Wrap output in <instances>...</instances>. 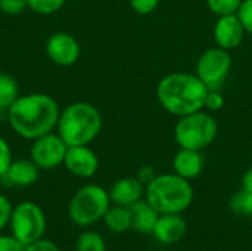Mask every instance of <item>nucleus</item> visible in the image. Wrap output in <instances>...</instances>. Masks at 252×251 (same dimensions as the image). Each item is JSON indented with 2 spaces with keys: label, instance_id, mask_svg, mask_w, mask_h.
Instances as JSON below:
<instances>
[{
  "label": "nucleus",
  "instance_id": "1",
  "mask_svg": "<svg viewBox=\"0 0 252 251\" xmlns=\"http://www.w3.org/2000/svg\"><path fill=\"white\" fill-rule=\"evenodd\" d=\"M61 108L56 99L46 93L21 95L7 109L10 129L22 139L34 141L56 130Z\"/></svg>",
  "mask_w": 252,
  "mask_h": 251
},
{
  "label": "nucleus",
  "instance_id": "2",
  "mask_svg": "<svg viewBox=\"0 0 252 251\" xmlns=\"http://www.w3.org/2000/svg\"><path fill=\"white\" fill-rule=\"evenodd\" d=\"M208 87L192 72H170L157 84L159 105L176 117L204 109Z\"/></svg>",
  "mask_w": 252,
  "mask_h": 251
},
{
  "label": "nucleus",
  "instance_id": "3",
  "mask_svg": "<svg viewBox=\"0 0 252 251\" xmlns=\"http://www.w3.org/2000/svg\"><path fill=\"white\" fill-rule=\"evenodd\" d=\"M103 118L89 102H72L61 109L56 133L68 146L90 145L100 133Z\"/></svg>",
  "mask_w": 252,
  "mask_h": 251
},
{
  "label": "nucleus",
  "instance_id": "4",
  "mask_svg": "<svg viewBox=\"0 0 252 251\" xmlns=\"http://www.w3.org/2000/svg\"><path fill=\"white\" fill-rule=\"evenodd\" d=\"M145 195L159 215H182L193 203L190 180L176 173L158 175L145 186Z\"/></svg>",
  "mask_w": 252,
  "mask_h": 251
},
{
  "label": "nucleus",
  "instance_id": "5",
  "mask_svg": "<svg viewBox=\"0 0 252 251\" xmlns=\"http://www.w3.org/2000/svg\"><path fill=\"white\" fill-rule=\"evenodd\" d=\"M111 207L109 192L96 183H89L75 191L68 204L71 222L80 228H87L103 219Z\"/></svg>",
  "mask_w": 252,
  "mask_h": 251
},
{
  "label": "nucleus",
  "instance_id": "6",
  "mask_svg": "<svg viewBox=\"0 0 252 251\" xmlns=\"http://www.w3.org/2000/svg\"><path fill=\"white\" fill-rule=\"evenodd\" d=\"M219 133L217 120L208 111H196L183 117L174 127V139L179 148L202 151L210 146Z\"/></svg>",
  "mask_w": 252,
  "mask_h": 251
},
{
  "label": "nucleus",
  "instance_id": "7",
  "mask_svg": "<svg viewBox=\"0 0 252 251\" xmlns=\"http://www.w3.org/2000/svg\"><path fill=\"white\" fill-rule=\"evenodd\" d=\"M9 228L12 235L24 246L43 238L47 220L43 209L34 201H22L13 206Z\"/></svg>",
  "mask_w": 252,
  "mask_h": 251
},
{
  "label": "nucleus",
  "instance_id": "8",
  "mask_svg": "<svg viewBox=\"0 0 252 251\" xmlns=\"http://www.w3.org/2000/svg\"><path fill=\"white\" fill-rule=\"evenodd\" d=\"M232 70V56L221 47L207 49L196 62V75L208 89H220Z\"/></svg>",
  "mask_w": 252,
  "mask_h": 251
},
{
  "label": "nucleus",
  "instance_id": "9",
  "mask_svg": "<svg viewBox=\"0 0 252 251\" xmlns=\"http://www.w3.org/2000/svg\"><path fill=\"white\" fill-rule=\"evenodd\" d=\"M66 149L68 145L55 130L32 141L30 148V158L40 170H53L63 164Z\"/></svg>",
  "mask_w": 252,
  "mask_h": 251
},
{
  "label": "nucleus",
  "instance_id": "10",
  "mask_svg": "<svg viewBox=\"0 0 252 251\" xmlns=\"http://www.w3.org/2000/svg\"><path fill=\"white\" fill-rule=\"evenodd\" d=\"M47 58L59 67H71L74 65L81 55V46L78 40L65 31L53 33L44 46Z\"/></svg>",
  "mask_w": 252,
  "mask_h": 251
},
{
  "label": "nucleus",
  "instance_id": "11",
  "mask_svg": "<svg viewBox=\"0 0 252 251\" xmlns=\"http://www.w3.org/2000/svg\"><path fill=\"white\" fill-rule=\"evenodd\" d=\"M63 166L75 178L90 179L99 170V158L89 145L68 146Z\"/></svg>",
  "mask_w": 252,
  "mask_h": 251
},
{
  "label": "nucleus",
  "instance_id": "12",
  "mask_svg": "<svg viewBox=\"0 0 252 251\" xmlns=\"http://www.w3.org/2000/svg\"><path fill=\"white\" fill-rule=\"evenodd\" d=\"M245 28L238 18V15H226V16H219V19L214 24V40L219 47L232 50L241 46L244 41L245 36Z\"/></svg>",
  "mask_w": 252,
  "mask_h": 251
},
{
  "label": "nucleus",
  "instance_id": "13",
  "mask_svg": "<svg viewBox=\"0 0 252 251\" xmlns=\"http://www.w3.org/2000/svg\"><path fill=\"white\" fill-rule=\"evenodd\" d=\"M38 176L40 169L31 158H19L10 163L0 180L9 188H28L38 180Z\"/></svg>",
  "mask_w": 252,
  "mask_h": 251
},
{
  "label": "nucleus",
  "instance_id": "14",
  "mask_svg": "<svg viewBox=\"0 0 252 251\" xmlns=\"http://www.w3.org/2000/svg\"><path fill=\"white\" fill-rule=\"evenodd\" d=\"M186 222L182 215H159L152 231L154 238L162 246L177 244L186 235Z\"/></svg>",
  "mask_w": 252,
  "mask_h": 251
},
{
  "label": "nucleus",
  "instance_id": "15",
  "mask_svg": "<svg viewBox=\"0 0 252 251\" xmlns=\"http://www.w3.org/2000/svg\"><path fill=\"white\" fill-rule=\"evenodd\" d=\"M108 192L111 204L131 207L134 203L142 200L145 194V185L137 178H121L112 183Z\"/></svg>",
  "mask_w": 252,
  "mask_h": 251
},
{
  "label": "nucleus",
  "instance_id": "16",
  "mask_svg": "<svg viewBox=\"0 0 252 251\" xmlns=\"http://www.w3.org/2000/svg\"><path fill=\"white\" fill-rule=\"evenodd\" d=\"M204 166H205V160H204L202 151H195V149L180 148L173 160L174 173L188 180H192L201 176Z\"/></svg>",
  "mask_w": 252,
  "mask_h": 251
},
{
  "label": "nucleus",
  "instance_id": "17",
  "mask_svg": "<svg viewBox=\"0 0 252 251\" xmlns=\"http://www.w3.org/2000/svg\"><path fill=\"white\" fill-rule=\"evenodd\" d=\"M131 212V228L140 234H152L159 213L146 201L140 200L130 207Z\"/></svg>",
  "mask_w": 252,
  "mask_h": 251
},
{
  "label": "nucleus",
  "instance_id": "18",
  "mask_svg": "<svg viewBox=\"0 0 252 251\" xmlns=\"http://www.w3.org/2000/svg\"><path fill=\"white\" fill-rule=\"evenodd\" d=\"M106 228L114 234H124L131 229V212L130 207L111 204L102 219Z\"/></svg>",
  "mask_w": 252,
  "mask_h": 251
},
{
  "label": "nucleus",
  "instance_id": "19",
  "mask_svg": "<svg viewBox=\"0 0 252 251\" xmlns=\"http://www.w3.org/2000/svg\"><path fill=\"white\" fill-rule=\"evenodd\" d=\"M19 96L21 93L16 80L10 74L0 71V111L7 112Z\"/></svg>",
  "mask_w": 252,
  "mask_h": 251
},
{
  "label": "nucleus",
  "instance_id": "20",
  "mask_svg": "<svg viewBox=\"0 0 252 251\" xmlns=\"http://www.w3.org/2000/svg\"><path fill=\"white\" fill-rule=\"evenodd\" d=\"M75 251H106V243L100 234L86 231L78 235L75 241Z\"/></svg>",
  "mask_w": 252,
  "mask_h": 251
},
{
  "label": "nucleus",
  "instance_id": "21",
  "mask_svg": "<svg viewBox=\"0 0 252 251\" xmlns=\"http://www.w3.org/2000/svg\"><path fill=\"white\" fill-rule=\"evenodd\" d=\"M229 207L238 216H252V194L245 189L236 191L229 200Z\"/></svg>",
  "mask_w": 252,
  "mask_h": 251
},
{
  "label": "nucleus",
  "instance_id": "22",
  "mask_svg": "<svg viewBox=\"0 0 252 251\" xmlns=\"http://www.w3.org/2000/svg\"><path fill=\"white\" fill-rule=\"evenodd\" d=\"M66 0H27L28 9L37 15H53L63 7Z\"/></svg>",
  "mask_w": 252,
  "mask_h": 251
},
{
  "label": "nucleus",
  "instance_id": "23",
  "mask_svg": "<svg viewBox=\"0 0 252 251\" xmlns=\"http://www.w3.org/2000/svg\"><path fill=\"white\" fill-rule=\"evenodd\" d=\"M242 0H207L208 9L216 16H226L238 13Z\"/></svg>",
  "mask_w": 252,
  "mask_h": 251
},
{
  "label": "nucleus",
  "instance_id": "24",
  "mask_svg": "<svg viewBox=\"0 0 252 251\" xmlns=\"http://www.w3.org/2000/svg\"><path fill=\"white\" fill-rule=\"evenodd\" d=\"M224 96L220 92V89H210L205 98V105L204 109H207L208 112H217L224 107Z\"/></svg>",
  "mask_w": 252,
  "mask_h": 251
},
{
  "label": "nucleus",
  "instance_id": "25",
  "mask_svg": "<svg viewBox=\"0 0 252 251\" xmlns=\"http://www.w3.org/2000/svg\"><path fill=\"white\" fill-rule=\"evenodd\" d=\"M27 0H0V10L4 15L16 16L27 9Z\"/></svg>",
  "mask_w": 252,
  "mask_h": 251
},
{
  "label": "nucleus",
  "instance_id": "26",
  "mask_svg": "<svg viewBox=\"0 0 252 251\" xmlns=\"http://www.w3.org/2000/svg\"><path fill=\"white\" fill-rule=\"evenodd\" d=\"M236 15L241 19L245 31L252 34V0H242Z\"/></svg>",
  "mask_w": 252,
  "mask_h": 251
},
{
  "label": "nucleus",
  "instance_id": "27",
  "mask_svg": "<svg viewBox=\"0 0 252 251\" xmlns=\"http://www.w3.org/2000/svg\"><path fill=\"white\" fill-rule=\"evenodd\" d=\"M130 7L139 15H149L157 10L159 0H128Z\"/></svg>",
  "mask_w": 252,
  "mask_h": 251
},
{
  "label": "nucleus",
  "instance_id": "28",
  "mask_svg": "<svg viewBox=\"0 0 252 251\" xmlns=\"http://www.w3.org/2000/svg\"><path fill=\"white\" fill-rule=\"evenodd\" d=\"M12 212H13V204L6 195L0 194V231L9 226Z\"/></svg>",
  "mask_w": 252,
  "mask_h": 251
},
{
  "label": "nucleus",
  "instance_id": "29",
  "mask_svg": "<svg viewBox=\"0 0 252 251\" xmlns=\"http://www.w3.org/2000/svg\"><path fill=\"white\" fill-rule=\"evenodd\" d=\"M13 161L12 158V149L7 143L6 139L0 138V178L6 173V170L9 169L10 163Z\"/></svg>",
  "mask_w": 252,
  "mask_h": 251
},
{
  "label": "nucleus",
  "instance_id": "30",
  "mask_svg": "<svg viewBox=\"0 0 252 251\" xmlns=\"http://www.w3.org/2000/svg\"><path fill=\"white\" fill-rule=\"evenodd\" d=\"M24 251H61L58 244L53 243L52 240H47V238H40V240H35L30 244H27L24 247Z\"/></svg>",
  "mask_w": 252,
  "mask_h": 251
},
{
  "label": "nucleus",
  "instance_id": "31",
  "mask_svg": "<svg viewBox=\"0 0 252 251\" xmlns=\"http://www.w3.org/2000/svg\"><path fill=\"white\" fill-rule=\"evenodd\" d=\"M24 244L16 240L12 234H0V251H24Z\"/></svg>",
  "mask_w": 252,
  "mask_h": 251
},
{
  "label": "nucleus",
  "instance_id": "32",
  "mask_svg": "<svg viewBox=\"0 0 252 251\" xmlns=\"http://www.w3.org/2000/svg\"><path fill=\"white\" fill-rule=\"evenodd\" d=\"M157 176H158V175H157V172H155V169H154L152 166H142L140 170L137 172V176H136V178L146 186V185L151 183Z\"/></svg>",
  "mask_w": 252,
  "mask_h": 251
},
{
  "label": "nucleus",
  "instance_id": "33",
  "mask_svg": "<svg viewBox=\"0 0 252 251\" xmlns=\"http://www.w3.org/2000/svg\"><path fill=\"white\" fill-rule=\"evenodd\" d=\"M242 189L252 194V167H250L242 178Z\"/></svg>",
  "mask_w": 252,
  "mask_h": 251
}]
</instances>
